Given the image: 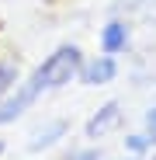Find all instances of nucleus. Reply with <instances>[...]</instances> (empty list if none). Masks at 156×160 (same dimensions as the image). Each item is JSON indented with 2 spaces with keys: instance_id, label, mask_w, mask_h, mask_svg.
Listing matches in <instances>:
<instances>
[{
  "instance_id": "nucleus-1",
  "label": "nucleus",
  "mask_w": 156,
  "mask_h": 160,
  "mask_svg": "<svg viewBox=\"0 0 156 160\" xmlns=\"http://www.w3.org/2000/svg\"><path fill=\"white\" fill-rule=\"evenodd\" d=\"M83 59H87L83 49L73 45V42H66V45H59V49H52L49 56L31 70L28 84H31L38 94H45V91H59V87L73 84V80H80V66H83Z\"/></svg>"
},
{
  "instance_id": "nucleus-2",
  "label": "nucleus",
  "mask_w": 156,
  "mask_h": 160,
  "mask_svg": "<svg viewBox=\"0 0 156 160\" xmlns=\"http://www.w3.org/2000/svg\"><path fill=\"white\" fill-rule=\"evenodd\" d=\"M115 77H118V59L108 56V52L83 59V66H80V84L83 87H104V84H111Z\"/></svg>"
},
{
  "instance_id": "nucleus-3",
  "label": "nucleus",
  "mask_w": 156,
  "mask_h": 160,
  "mask_svg": "<svg viewBox=\"0 0 156 160\" xmlns=\"http://www.w3.org/2000/svg\"><path fill=\"white\" fill-rule=\"evenodd\" d=\"M118 122H121V104L118 101H104L101 108L87 118L83 132H87V139H104L111 129H118Z\"/></svg>"
},
{
  "instance_id": "nucleus-4",
  "label": "nucleus",
  "mask_w": 156,
  "mask_h": 160,
  "mask_svg": "<svg viewBox=\"0 0 156 160\" xmlns=\"http://www.w3.org/2000/svg\"><path fill=\"white\" fill-rule=\"evenodd\" d=\"M128 42H132V24L115 18L104 24V32H101V52H108V56H118V52L128 49Z\"/></svg>"
},
{
  "instance_id": "nucleus-5",
  "label": "nucleus",
  "mask_w": 156,
  "mask_h": 160,
  "mask_svg": "<svg viewBox=\"0 0 156 160\" xmlns=\"http://www.w3.org/2000/svg\"><path fill=\"white\" fill-rule=\"evenodd\" d=\"M69 132V122H63V118H56V122H49V125H42L35 136H31V143H28V150H49V146H56L63 136Z\"/></svg>"
},
{
  "instance_id": "nucleus-6",
  "label": "nucleus",
  "mask_w": 156,
  "mask_h": 160,
  "mask_svg": "<svg viewBox=\"0 0 156 160\" xmlns=\"http://www.w3.org/2000/svg\"><path fill=\"white\" fill-rule=\"evenodd\" d=\"M17 84H21V80H17V66L14 63H0V101H4Z\"/></svg>"
},
{
  "instance_id": "nucleus-7",
  "label": "nucleus",
  "mask_w": 156,
  "mask_h": 160,
  "mask_svg": "<svg viewBox=\"0 0 156 160\" xmlns=\"http://www.w3.org/2000/svg\"><path fill=\"white\" fill-rule=\"evenodd\" d=\"M125 146L132 157H142L146 150H153V139L146 136V132H132V136H125Z\"/></svg>"
},
{
  "instance_id": "nucleus-8",
  "label": "nucleus",
  "mask_w": 156,
  "mask_h": 160,
  "mask_svg": "<svg viewBox=\"0 0 156 160\" xmlns=\"http://www.w3.org/2000/svg\"><path fill=\"white\" fill-rule=\"evenodd\" d=\"M63 160H101V150H97V146H87V150H73V153H66Z\"/></svg>"
},
{
  "instance_id": "nucleus-9",
  "label": "nucleus",
  "mask_w": 156,
  "mask_h": 160,
  "mask_svg": "<svg viewBox=\"0 0 156 160\" xmlns=\"http://www.w3.org/2000/svg\"><path fill=\"white\" fill-rule=\"evenodd\" d=\"M146 136L153 139V146H156V104L146 112Z\"/></svg>"
},
{
  "instance_id": "nucleus-10",
  "label": "nucleus",
  "mask_w": 156,
  "mask_h": 160,
  "mask_svg": "<svg viewBox=\"0 0 156 160\" xmlns=\"http://www.w3.org/2000/svg\"><path fill=\"white\" fill-rule=\"evenodd\" d=\"M146 4V0H128V7H142Z\"/></svg>"
},
{
  "instance_id": "nucleus-11",
  "label": "nucleus",
  "mask_w": 156,
  "mask_h": 160,
  "mask_svg": "<svg viewBox=\"0 0 156 160\" xmlns=\"http://www.w3.org/2000/svg\"><path fill=\"white\" fill-rule=\"evenodd\" d=\"M0 157H4V139H0Z\"/></svg>"
},
{
  "instance_id": "nucleus-12",
  "label": "nucleus",
  "mask_w": 156,
  "mask_h": 160,
  "mask_svg": "<svg viewBox=\"0 0 156 160\" xmlns=\"http://www.w3.org/2000/svg\"><path fill=\"white\" fill-rule=\"evenodd\" d=\"M128 160H139V157H128Z\"/></svg>"
},
{
  "instance_id": "nucleus-13",
  "label": "nucleus",
  "mask_w": 156,
  "mask_h": 160,
  "mask_svg": "<svg viewBox=\"0 0 156 160\" xmlns=\"http://www.w3.org/2000/svg\"><path fill=\"white\" fill-rule=\"evenodd\" d=\"M153 160H156V157H153Z\"/></svg>"
}]
</instances>
